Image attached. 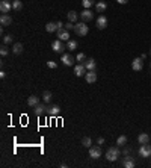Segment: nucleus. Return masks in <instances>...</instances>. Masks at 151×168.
Wrapping results in <instances>:
<instances>
[{
	"instance_id": "nucleus-35",
	"label": "nucleus",
	"mask_w": 151,
	"mask_h": 168,
	"mask_svg": "<svg viewBox=\"0 0 151 168\" xmlns=\"http://www.w3.org/2000/svg\"><path fill=\"white\" fill-rule=\"evenodd\" d=\"M47 67H48V68H51V70H54V68L58 67V64H56V62H53V61H47Z\"/></svg>"
},
{
	"instance_id": "nucleus-38",
	"label": "nucleus",
	"mask_w": 151,
	"mask_h": 168,
	"mask_svg": "<svg viewBox=\"0 0 151 168\" xmlns=\"http://www.w3.org/2000/svg\"><path fill=\"white\" fill-rule=\"evenodd\" d=\"M116 2H118V3H119V5H125V3H127V2H128V0H116Z\"/></svg>"
},
{
	"instance_id": "nucleus-25",
	"label": "nucleus",
	"mask_w": 151,
	"mask_h": 168,
	"mask_svg": "<svg viewBox=\"0 0 151 168\" xmlns=\"http://www.w3.org/2000/svg\"><path fill=\"white\" fill-rule=\"evenodd\" d=\"M127 136L125 135H119L118 138H116V145H125L127 144Z\"/></svg>"
},
{
	"instance_id": "nucleus-17",
	"label": "nucleus",
	"mask_w": 151,
	"mask_h": 168,
	"mask_svg": "<svg viewBox=\"0 0 151 168\" xmlns=\"http://www.w3.org/2000/svg\"><path fill=\"white\" fill-rule=\"evenodd\" d=\"M45 32L51 34V32H58V23L56 21H50L45 24Z\"/></svg>"
},
{
	"instance_id": "nucleus-27",
	"label": "nucleus",
	"mask_w": 151,
	"mask_h": 168,
	"mask_svg": "<svg viewBox=\"0 0 151 168\" xmlns=\"http://www.w3.org/2000/svg\"><path fill=\"white\" fill-rule=\"evenodd\" d=\"M42 100H44V103H50L51 102V92L50 91H44L42 92Z\"/></svg>"
},
{
	"instance_id": "nucleus-5",
	"label": "nucleus",
	"mask_w": 151,
	"mask_h": 168,
	"mask_svg": "<svg viewBox=\"0 0 151 168\" xmlns=\"http://www.w3.org/2000/svg\"><path fill=\"white\" fill-rule=\"evenodd\" d=\"M132 68L135 70V71H141L142 68H144V59L139 56V58H135L133 61H132Z\"/></svg>"
},
{
	"instance_id": "nucleus-33",
	"label": "nucleus",
	"mask_w": 151,
	"mask_h": 168,
	"mask_svg": "<svg viewBox=\"0 0 151 168\" xmlns=\"http://www.w3.org/2000/svg\"><path fill=\"white\" fill-rule=\"evenodd\" d=\"M12 41H14V37H12L11 34H8V35L3 37V44H11Z\"/></svg>"
},
{
	"instance_id": "nucleus-42",
	"label": "nucleus",
	"mask_w": 151,
	"mask_h": 168,
	"mask_svg": "<svg viewBox=\"0 0 151 168\" xmlns=\"http://www.w3.org/2000/svg\"><path fill=\"white\" fill-rule=\"evenodd\" d=\"M150 67H151V64H150Z\"/></svg>"
},
{
	"instance_id": "nucleus-20",
	"label": "nucleus",
	"mask_w": 151,
	"mask_h": 168,
	"mask_svg": "<svg viewBox=\"0 0 151 168\" xmlns=\"http://www.w3.org/2000/svg\"><path fill=\"white\" fill-rule=\"evenodd\" d=\"M106 8H107V3H106V2H97V3H95V11L100 12V14L104 12Z\"/></svg>"
},
{
	"instance_id": "nucleus-39",
	"label": "nucleus",
	"mask_w": 151,
	"mask_h": 168,
	"mask_svg": "<svg viewBox=\"0 0 151 168\" xmlns=\"http://www.w3.org/2000/svg\"><path fill=\"white\" fill-rule=\"evenodd\" d=\"M5 76H6V73H5V71H0V77L5 79Z\"/></svg>"
},
{
	"instance_id": "nucleus-30",
	"label": "nucleus",
	"mask_w": 151,
	"mask_h": 168,
	"mask_svg": "<svg viewBox=\"0 0 151 168\" xmlns=\"http://www.w3.org/2000/svg\"><path fill=\"white\" fill-rule=\"evenodd\" d=\"M9 53V47H8V44H2V47H0V55L2 56H6Z\"/></svg>"
},
{
	"instance_id": "nucleus-8",
	"label": "nucleus",
	"mask_w": 151,
	"mask_h": 168,
	"mask_svg": "<svg viewBox=\"0 0 151 168\" xmlns=\"http://www.w3.org/2000/svg\"><path fill=\"white\" fill-rule=\"evenodd\" d=\"M51 48H53V52H56V53H64V48H67L61 40H54V41L51 42Z\"/></svg>"
},
{
	"instance_id": "nucleus-29",
	"label": "nucleus",
	"mask_w": 151,
	"mask_h": 168,
	"mask_svg": "<svg viewBox=\"0 0 151 168\" xmlns=\"http://www.w3.org/2000/svg\"><path fill=\"white\" fill-rule=\"evenodd\" d=\"M12 8H14L15 11H21V8H23V3H21L20 0H12Z\"/></svg>"
},
{
	"instance_id": "nucleus-26",
	"label": "nucleus",
	"mask_w": 151,
	"mask_h": 168,
	"mask_svg": "<svg viewBox=\"0 0 151 168\" xmlns=\"http://www.w3.org/2000/svg\"><path fill=\"white\" fill-rule=\"evenodd\" d=\"M77 45H79V44H77L76 40H68V41H67V48H68L70 52H71V50H76Z\"/></svg>"
},
{
	"instance_id": "nucleus-6",
	"label": "nucleus",
	"mask_w": 151,
	"mask_h": 168,
	"mask_svg": "<svg viewBox=\"0 0 151 168\" xmlns=\"http://www.w3.org/2000/svg\"><path fill=\"white\" fill-rule=\"evenodd\" d=\"M139 155L142 158H151V145H148V144H141Z\"/></svg>"
},
{
	"instance_id": "nucleus-16",
	"label": "nucleus",
	"mask_w": 151,
	"mask_h": 168,
	"mask_svg": "<svg viewBox=\"0 0 151 168\" xmlns=\"http://www.w3.org/2000/svg\"><path fill=\"white\" fill-rule=\"evenodd\" d=\"M83 64H85V67H86V70H88V71H92V70H95V67H97V64H95L94 58H89V59H86Z\"/></svg>"
},
{
	"instance_id": "nucleus-1",
	"label": "nucleus",
	"mask_w": 151,
	"mask_h": 168,
	"mask_svg": "<svg viewBox=\"0 0 151 168\" xmlns=\"http://www.w3.org/2000/svg\"><path fill=\"white\" fill-rule=\"evenodd\" d=\"M74 32H76V35H77V37H86V35H88V32H89L88 24H86L85 21H80V23L74 24Z\"/></svg>"
},
{
	"instance_id": "nucleus-18",
	"label": "nucleus",
	"mask_w": 151,
	"mask_h": 168,
	"mask_svg": "<svg viewBox=\"0 0 151 168\" xmlns=\"http://www.w3.org/2000/svg\"><path fill=\"white\" fill-rule=\"evenodd\" d=\"M138 142H139V144H148V142H150V135H148V133H139Z\"/></svg>"
},
{
	"instance_id": "nucleus-21",
	"label": "nucleus",
	"mask_w": 151,
	"mask_h": 168,
	"mask_svg": "<svg viewBox=\"0 0 151 168\" xmlns=\"http://www.w3.org/2000/svg\"><path fill=\"white\" fill-rule=\"evenodd\" d=\"M12 53L14 55H21L23 53V44L21 42H15L12 45Z\"/></svg>"
},
{
	"instance_id": "nucleus-4",
	"label": "nucleus",
	"mask_w": 151,
	"mask_h": 168,
	"mask_svg": "<svg viewBox=\"0 0 151 168\" xmlns=\"http://www.w3.org/2000/svg\"><path fill=\"white\" fill-rule=\"evenodd\" d=\"M61 61H62V64H64V65H67V67H71V65H74L76 58H74V56H71L70 53H62V58H61Z\"/></svg>"
},
{
	"instance_id": "nucleus-34",
	"label": "nucleus",
	"mask_w": 151,
	"mask_h": 168,
	"mask_svg": "<svg viewBox=\"0 0 151 168\" xmlns=\"http://www.w3.org/2000/svg\"><path fill=\"white\" fill-rule=\"evenodd\" d=\"M64 29H67V30H74V24H73L71 21H68L67 24H64Z\"/></svg>"
},
{
	"instance_id": "nucleus-2",
	"label": "nucleus",
	"mask_w": 151,
	"mask_h": 168,
	"mask_svg": "<svg viewBox=\"0 0 151 168\" xmlns=\"http://www.w3.org/2000/svg\"><path fill=\"white\" fill-rule=\"evenodd\" d=\"M119 156H121V152H119L118 147H111V148H107V152H106V159H107L109 162L118 161Z\"/></svg>"
},
{
	"instance_id": "nucleus-7",
	"label": "nucleus",
	"mask_w": 151,
	"mask_h": 168,
	"mask_svg": "<svg viewBox=\"0 0 151 168\" xmlns=\"http://www.w3.org/2000/svg\"><path fill=\"white\" fill-rule=\"evenodd\" d=\"M80 18H82V21L88 23V21H91V20L94 18V12L89 11V9H83V11L80 12Z\"/></svg>"
},
{
	"instance_id": "nucleus-19",
	"label": "nucleus",
	"mask_w": 151,
	"mask_h": 168,
	"mask_svg": "<svg viewBox=\"0 0 151 168\" xmlns=\"http://www.w3.org/2000/svg\"><path fill=\"white\" fill-rule=\"evenodd\" d=\"M38 103H39V97H37L35 94L30 95V97L27 98V106H30V108H35Z\"/></svg>"
},
{
	"instance_id": "nucleus-40",
	"label": "nucleus",
	"mask_w": 151,
	"mask_h": 168,
	"mask_svg": "<svg viewBox=\"0 0 151 168\" xmlns=\"http://www.w3.org/2000/svg\"><path fill=\"white\" fill-rule=\"evenodd\" d=\"M150 55H151V48H150Z\"/></svg>"
},
{
	"instance_id": "nucleus-24",
	"label": "nucleus",
	"mask_w": 151,
	"mask_h": 168,
	"mask_svg": "<svg viewBox=\"0 0 151 168\" xmlns=\"http://www.w3.org/2000/svg\"><path fill=\"white\" fill-rule=\"evenodd\" d=\"M67 17H68V21H71V23H76V21L79 20V14H77L76 11H70V12L67 14Z\"/></svg>"
},
{
	"instance_id": "nucleus-14",
	"label": "nucleus",
	"mask_w": 151,
	"mask_h": 168,
	"mask_svg": "<svg viewBox=\"0 0 151 168\" xmlns=\"http://www.w3.org/2000/svg\"><path fill=\"white\" fill-rule=\"evenodd\" d=\"M12 23V17L9 15V14H2V17H0V24L2 26H9Z\"/></svg>"
},
{
	"instance_id": "nucleus-12",
	"label": "nucleus",
	"mask_w": 151,
	"mask_h": 168,
	"mask_svg": "<svg viewBox=\"0 0 151 168\" xmlns=\"http://www.w3.org/2000/svg\"><path fill=\"white\" fill-rule=\"evenodd\" d=\"M58 40H61V41H68V40H70V30H67V29H59V30H58Z\"/></svg>"
},
{
	"instance_id": "nucleus-41",
	"label": "nucleus",
	"mask_w": 151,
	"mask_h": 168,
	"mask_svg": "<svg viewBox=\"0 0 151 168\" xmlns=\"http://www.w3.org/2000/svg\"><path fill=\"white\" fill-rule=\"evenodd\" d=\"M6 2H11V0H6Z\"/></svg>"
},
{
	"instance_id": "nucleus-15",
	"label": "nucleus",
	"mask_w": 151,
	"mask_h": 168,
	"mask_svg": "<svg viewBox=\"0 0 151 168\" xmlns=\"http://www.w3.org/2000/svg\"><path fill=\"white\" fill-rule=\"evenodd\" d=\"M95 23H97V27H98V29H106V26H107V18H106L104 15H100Z\"/></svg>"
},
{
	"instance_id": "nucleus-3",
	"label": "nucleus",
	"mask_w": 151,
	"mask_h": 168,
	"mask_svg": "<svg viewBox=\"0 0 151 168\" xmlns=\"http://www.w3.org/2000/svg\"><path fill=\"white\" fill-rule=\"evenodd\" d=\"M101 155H103V150H101L100 145H91L89 147V156L92 159H98Z\"/></svg>"
},
{
	"instance_id": "nucleus-32",
	"label": "nucleus",
	"mask_w": 151,
	"mask_h": 168,
	"mask_svg": "<svg viewBox=\"0 0 151 168\" xmlns=\"http://www.w3.org/2000/svg\"><path fill=\"white\" fill-rule=\"evenodd\" d=\"M76 59L79 61V64H83V62L86 61V55H85V53L82 52V53H79V55L76 56Z\"/></svg>"
},
{
	"instance_id": "nucleus-36",
	"label": "nucleus",
	"mask_w": 151,
	"mask_h": 168,
	"mask_svg": "<svg viewBox=\"0 0 151 168\" xmlns=\"http://www.w3.org/2000/svg\"><path fill=\"white\" fill-rule=\"evenodd\" d=\"M104 142H106V139H104L103 136H100V138H97V144H98V145H103Z\"/></svg>"
},
{
	"instance_id": "nucleus-37",
	"label": "nucleus",
	"mask_w": 151,
	"mask_h": 168,
	"mask_svg": "<svg viewBox=\"0 0 151 168\" xmlns=\"http://www.w3.org/2000/svg\"><path fill=\"white\" fill-rule=\"evenodd\" d=\"M130 152H132V147H127V145H125V147H124V150H122V153H124L125 156H127V155H130Z\"/></svg>"
},
{
	"instance_id": "nucleus-11",
	"label": "nucleus",
	"mask_w": 151,
	"mask_h": 168,
	"mask_svg": "<svg viewBox=\"0 0 151 168\" xmlns=\"http://www.w3.org/2000/svg\"><path fill=\"white\" fill-rule=\"evenodd\" d=\"M11 9H14L11 2H6V0H2L0 2V11H2V14H8Z\"/></svg>"
},
{
	"instance_id": "nucleus-23",
	"label": "nucleus",
	"mask_w": 151,
	"mask_h": 168,
	"mask_svg": "<svg viewBox=\"0 0 151 168\" xmlns=\"http://www.w3.org/2000/svg\"><path fill=\"white\" fill-rule=\"evenodd\" d=\"M122 165H124L125 168H133V167H135V161H133V159L127 155V156L124 158V161H122Z\"/></svg>"
},
{
	"instance_id": "nucleus-13",
	"label": "nucleus",
	"mask_w": 151,
	"mask_h": 168,
	"mask_svg": "<svg viewBox=\"0 0 151 168\" xmlns=\"http://www.w3.org/2000/svg\"><path fill=\"white\" fill-rule=\"evenodd\" d=\"M85 79H86L88 84H95V82H97V73H95V70H92V71H86Z\"/></svg>"
},
{
	"instance_id": "nucleus-31",
	"label": "nucleus",
	"mask_w": 151,
	"mask_h": 168,
	"mask_svg": "<svg viewBox=\"0 0 151 168\" xmlns=\"http://www.w3.org/2000/svg\"><path fill=\"white\" fill-rule=\"evenodd\" d=\"M82 6L85 9H89L91 6H94V0H82Z\"/></svg>"
},
{
	"instance_id": "nucleus-9",
	"label": "nucleus",
	"mask_w": 151,
	"mask_h": 168,
	"mask_svg": "<svg viewBox=\"0 0 151 168\" xmlns=\"http://www.w3.org/2000/svg\"><path fill=\"white\" fill-rule=\"evenodd\" d=\"M45 105H47V103H38L37 106L33 108V114H35V115H38V117L44 115V114H45V111L48 109Z\"/></svg>"
},
{
	"instance_id": "nucleus-28",
	"label": "nucleus",
	"mask_w": 151,
	"mask_h": 168,
	"mask_svg": "<svg viewBox=\"0 0 151 168\" xmlns=\"http://www.w3.org/2000/svg\"><path fill=\"white\" fill-rule=\"evenodd\" d=\"M82 145H83V147H88V148H89V147L92 145V139H91L89 136H85V138H82Z\"/></svg>"
},
{
	"instance_id": "nucleus-10",
	"label": "nucleus",
	"mask_w": 151,
	"mask_h": 168,
	"mask_svg": "<svg viewBox=\"0 0 151 168\" xmlns=\"http://www.w3.org/2000/svg\"><path fill=\"white\" fill-rule=\"evenodd\" d=\"M86 67H85V64H77L74 67V74L77 77H82V76H85L86 74Z\"/></svg>"
},
{
	"instance_id": "nucleus-22",
	"label": "nucleus",
	"mask_w": 151,
	"mask_h": 168,
	"mask_svg": "<svg viewBox=\"0 0 151 168\" xmlns=\"http://www.w3.org/2000/svg\"><path fill=\"white\" fill-rule=\"evenodd\" d=\"M59 112H61V108H59L58 105H53V106H50V108H48V114H50L51 117H58V115H59Z\"/></svg>"
}]
</instances>
